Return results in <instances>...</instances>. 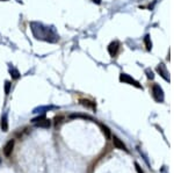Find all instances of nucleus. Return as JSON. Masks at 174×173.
<instances>
[{
	"instance_id": "11",
	"label": "nucleus",
	"mask_w": 174,
	"mask_h": 173,
	"mask_svg": "<svg viewBox=\"0 0 174 173\" xmlns=\"http://www.w3.org/2000/svg\"><path fill=\"white\" fill-rule=\"evenodd\" d=\"M144 42H145L146 49H147V50H151V48H152V43H151V41H150V36H149V35H146V36L144 37Z\"/></svg>"
},
{
	"instance_id": "9",
	"label": "nucleus",
	"mask_w": 174,
	"mask_h": 173,
	"mask_svg": "<svg viewBox=\"0 0 174 173\" xmlns=\"http://www.w3.org/2000/svg\"><path fill=\"white\" fill-rule=\"evenodd\" d=\"M10 73H11V77H12V79H19L20 78V72H19V70L18 69H15V67H10Z\"/></svg>"
},
{
	"instance_id": "6",
	"label": "nucleus",
	"mask_w": 174,
	"mask_h": 173,
	"mask_svg": "<svg viewBox=\"0 0 174 173\" xmlns=\"http://www.w3.org/2000/svg\"><path fill=\"white\" fill-rule=\"evenodd\" d=\"M34 124H35L36 127H39V128H49V127L51 125V122H50V120L43 117L42 120H39L38 122H36V123H34Z\"/></svg>"
},
{
	"instance_id": "2",
	"label": "nucleus",
	"mask_w": 174,
	"mask_h": 173,
	"mask_svg": "<svg viewBox=\"0 0 174 173\" xmlns=\"http://www.w3.org/2000/svg\"><path fill=\"white\" fill-rule=\"evenodd\" d=\"M152 94H153V98L156 101L158 102H161L164 100V92L161 90V87L159 85H153V87H152Z\"/></svg>"
},
{
	"instance_id": "1",
	"label": "nucleus",
	"mask_w": 174,
	"mask_h": 173,
	"mask_svg": "<svg viewBox=\"0 0 174 173\" xmlns=\"http://www.w3.org/2000/svg\"><path fill=\"white\" fill-rule=\"evenodd\" d=\"M120 80L123 81V82H125V84L133 85V86H135V87H137V89H141V87H142L141 84H139L137 80H135L134 78H131V77H130L129 74H126V73H121V74H120Z\"/></svg>"
},
{
	"instance_id": "15",
	"label": "nucleus",
	"mask_w": 174,
	"mask_h": 173,
	"mask_svg": "<svg viewBox=\"0 0 174 173\" xmlns=\"http://www.w3.org/2000/svg\"><path fill=\"white\" fill-rule=\"evenodd\" d=\"M94 3H97V4H101V0H93Z\"/></svg>"
},
{
	"instance_id": "10",
	"label": "nucleus",
	"mask_w": 174,
	"mask_h": 173,
	"mask_svg": "<svg viewBox=\"0 0 174 173\" xmlns=\"http://www.w3.org/2000/svg\"><path fill=\"white\" fill-rule=\"evenodd\" d=\"M100 128H101L102 133L105 134V136H106L107 138H110L111 133H110V130H109V128H108V127H106V125H103V124H100Z\"/></svg>"
},
{
	"instance_id": "14",
	"label": "nucleus",
	"mask_w": 174,
	"mask_h": 173,
	"mask_svg": "<svg viewBox=\"0 0 174 173\" xmlns=\"http://www.w3.org/2000/svg\"><path fill=\"white\" fill-rule=\"evenodd\" d=\"M136 168H137V171H138V173H143V171H141V168H139V166H138V164H136Z\"/></svg>"
},
{
	"instance_id": "4",
	"label": "nucleus",
	"mask_w": 174,
	"mask_h": 173,
	"mask_svg": "<svg viewBox=\"0 0 174 173\" xmlns=\"http://www.w3.org/2000/svg\"><path fill=\"white\" fill-rule=\"evenodd\" d=\"M118 48H120V44H118V42H111L110 44H109V47H108V51H109V54H110V56H115L116 54H117V50H118Z\"/></svg>"
},
{
	"instance_id": "5",
	"label": "nucleus",
	"mask_w": 174,
	"mask_h": 173,
	"mask_svg": "<svg viewBox=\"0 0 174 173\" xmlns=\"http://www.w3.org/2000/svg\"><path fill=\"white\" fill-rule=\"evenodd\" d=\"M157 70H158V72L160 73V76H161L166 81H169L168 72H167V70H166V67H165V65H164V64H160V65L157 67Z\"/></svg>"
},
{
	"instance_id": "16",
	"label": "nucleus",
	"mask_w": 174,
	"mask_h": 173,
	"mask_svg": "<svg viewBox=\"0 0 174 173\" xmlns=\"http://www.w3.org/2000/svg\"><path fill=\"white\" fill-rule=\"evenodd\" d=\"M0 1H7V0H0Z\"/></svg>"
},
{
	"instance_id": "3",
	"label": "nucleus",
	"mask_w": 174,
	"mask_h": 173,
	"mask_svg": "<svg viewBox=\"0 0 174 173\" xmlns=\"http://www.w3.org/2000/svg\"><path fill=\"white\" fill-rule=\"evenodd\" d=\"M14 144H15L14 140H11V141H8V142L5 144V146H4V149H3L5 157H10V156L12 155V152H13V150H14Z\"/></svg>"
},
{
	"instance_id": "7",
	"label": "nucleus",
	"mask_w": 174,
	"mask_h": 173,
	"mask_svg": "<svg viewBox=\"0 0 174 173\" xmlns=\"http://www.w3.org/2000/svg\"><path fill=\"white\" fill-rule=\"evenodd\" d=\"M113 141H114V145H115L117 149H120V150H124V151H128V150H126V148H125V145L123 144V142H122L121 140H118L116 136H114Z\"/></svg>"
},
{
	"instance_id": "12",
	"label": "nucleus",
	"mask_w": 174,
	"mask_h": 173,
	"mask_svg": "<svg viewBox=\"0 0 174 173\" xmlns=\"http://www.w3.org/2000/svg\"><path fill=\"white\" fill-rule=\"evenodd\" d=\"M11 86H12V84H11V81H5V94H10V92H11Z\"/></svg>"
},
{
	"instance_id": "13",
	"label": "nucleus",
	"mask_w": 174,
	"mask_h": 173,
	"mask_svg": "<svg viewBox=\"0 0 174 173\" xmlns=\"http://www.w3.org/2000/svg\"><path fill=\"white\" fill-rule=\"evenodd\" d=\"M146 73H147V78H149V79H153V77H154V76H153V72H152L150 69H146Z\"/></svg>"
},
{
	"instance_id": "8",
	"label": "nucleus",
	"mask_w": 174,
	"mask_h": 173,
	"mask_svg": "<svg viewBox=\"0 0 174 173\" xmlns=\"http://www.w3.org/2000/svg\"><path fill=\"white\" fill-rule=\"evenodd\" d=\"M1 130L3 131H8V121H7V116L4 115L1 117Z\"/></svg>"
}]
</instances>
